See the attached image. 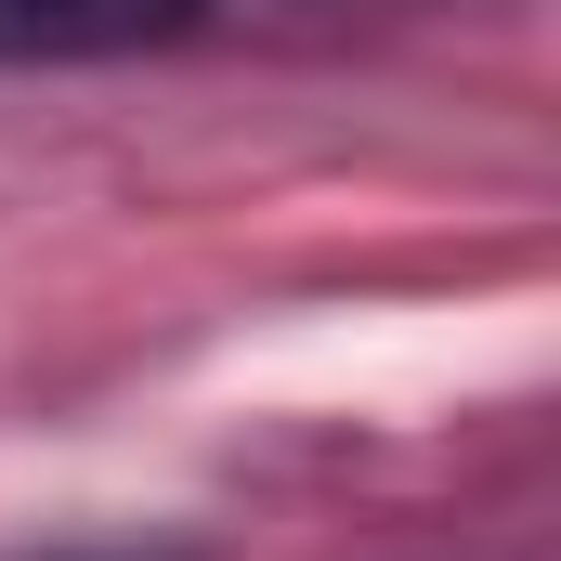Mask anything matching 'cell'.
<instances>
[{
    "label": "cell",
    "mask_w": 561,
    "mask_h": 561,
    "mask_svg": "<svg viewBox=\"0 0 561 561\" xmlns=\"http://www.w3.org/2000/svg\"><path fill=\"white\" fill-rule=\"evenodd\" d=\"M222 0H0V66H118L196 39Z\"/></svg>",
    "instance_id": "cell-1"
}]
</instances>
